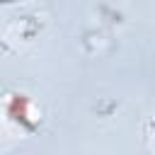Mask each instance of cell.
I'll return each instance as SVG.
<instances>
[{
	"label": "cell",
	"mask_w": 155,
	"mask_h": 155,
	"mask_svg": "<svg viewBox=\"0 0 155 155\" xmlns=\"http://www.w3.org/2000/svg\"><path fill=\"white\" fill-rule=\"evenodd\" d=\"M0 2H15V0H0Z\"/></svg>",
	"instance_id": "cell-1"
}]
</instances>
